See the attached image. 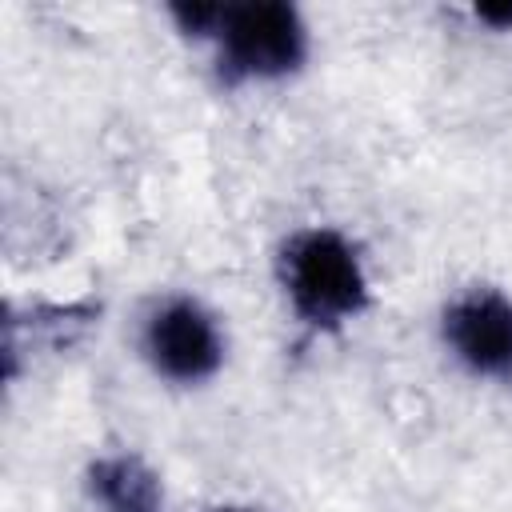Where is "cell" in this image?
<instances>
[{"instance_id": "cell-1", "label": "cell", "mask_w": 512, "mask_h": 512, "mask_svg": "<svg viewBox=\"0 0 512 512\" xmlns=\"http://www.w3.org/2000/svg\"><path fill=\"white\" fill-rule=\"evenodd\" d=\"M284 292L312 328H336L368 304V280L352 244L328 228L300 232L284 244Z\"/></svg>"}, {"instance_id": "cell-2", "label": "cell", "mask_w": 512, "mask_h": 512, "mask_svg": "<svg viewBox=\"0 0 512 512\" xmlns=\"http://www.w3.org/2000/svg\"><path fill=\"white\" fill-rule=\"evenodd\" d=\"M212 36L220 40V72L228 80L288 76L304 60V24L288 4H224Z\"/></svg>"}, {"instance_id": "cell-3", "label": "cell", "mask_w": 512, "mask_h": 512, "mask_svg": "<svg viewBox=\"0 0 512 512\" xmlns=\"http://www.w3.org/2000/svg\"><path fill=\"white\" fill-rule=\"evenodd\" d=\"M144 352L152 368L176 384L208 380L224 360V344L212 316L192 300H168L152 312L144 328Z\"/></svg>"}, {"instance_id": "cell-4", "label": "cell", "mask_w": 512, "mask_h": 512, "mask_svg": "<svg viewBox=\"0 0 512 512\" xmlns=\"http://www.w3.org/2000/svg\"><path fill=\"white\" fill-rule=\"evenodd\" d=\"M444 340L480 376H512V304L476 288L444 312Z\"/></svg>"}, {"instance_id": "cell-5", "label": "cell", "mask_w": 512, "mask_h": 512, "mask_svg": "<svg viewBox=\"0 0 512 512\" xmlns=\"http://www.w3.org/2000/svg\"><path fill=\"white\" fill-rule=\"evenodd\" d=\"M88 488L104 512H164L160 480L136 456H104L88 468Z\"/></svg>"}, {"instance_id": "cell-6", "label": "cell", "mask_w": 512, "mask_h": 512, "mask_svg": "<svg viewBox=\"0 0 512 512\" xmlns=\"http://www.w3.org/2000/svg\"><path fill=\"white\" fill-rule=\"evenodd\" d=\"M480 20L500 24V28H512V8H480Z\"/></svg>"}, {"instance_id": "cell-7", "label": "cell", "mask_w": 512, "mask_h": 512, "mask_svg": "<svg viewBox=\"0 0 512 512\" xmlns=\"http://www.w3.org/2000/svg\"><path fill=\"white\" fill-rule=\"evenodd\" d=\"M228 512H240V508H228Z\"/></svg>"}]
</instances>
